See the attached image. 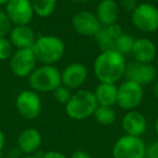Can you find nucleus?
I'll use <instances>...</instances> for the list:
<instances>
[{
	"label": "nucleus",
	"mask_w": 158,
	"mask_h": 158,
	"mask_svg": "<svg viewBox=\"0 0 158 158\" xmlns=\"http://www.w3.org/2000/svg\"><path fill=\"white\" fill-rule=\"evenodd\" d=\"M123 33V31L120 25L115 23V24L108 25V26H102V28L94 36V38L101 51L113 50L115 41Z\"/></svg>",
	"instance_id": "nucleus-18"
},
{
	"label": "nucleus",
	"mask_w": 158,
	"mask_h": 158,
	"mask_svg": "<svg viewBox=\"0 0 158 158\" xmlns=\"http://www.w3.org/2000/svg\"><path fill=\"white\" fill-rule=\"evenodd\" d=\"M39 158H67L63 153L61 152H57V151H49L47 153L42 154L41 157Z\"/></svg>",
	"instance_id": "nucleus-29"
},
{
	"label": "nucleus",
	"mask_w": 158,
	"mask_h": 158,
	"mask_svg": "<svg viewBox=\"0 0 158 158\" xmlns=\"http://www.w3.org/2000/svg\"><path fill=\"white\" fill-rule=\"evenodd\" d=\"M20 158H39V157L33 154V155H25V156H23V157H20Z\"/></svg>",
	"instance_id": "nucleus-34"
},
{
	"label": "nucleus",
	"mask_w": 158,
	"mask_h": 158,
	"mask_svg": "<svg viewBox=\"0 0 158 158\" xmlns=\"http://www.w3.org/2000/svg\"><path fill=\"white\" fill-rule=\"evenodd\" d=\"M144 158H158V141H155L146 146Z\"/></svg>",
	"instance_id": "nucleus-27"
},
{
	"label": "nucleus",
	"mask_w": 158,
	"mask_h": 158,
	"mask_svg": "<svg viewBox=\"0 0 158 158\" xmlns=\"http://www.w3.org/2000/svg\"><path fill=\"white\" fill-rule=\"evenodd\" d=\"M12 54H13V46L9 38H0V61L10 60Z\"/></svg>",
	"instance_id": "nucleus-25"
},
{
	"label": "nucleus",
	"mask_w": 158,
	"mask_h": 158,
	"mask_svg": "<svg viewBox=\"0 0 158 158\" xmlns=\"http://www.w3.org/2000/svg\"><path fill=\"white\" fill-rule=\"evenodd\" d=\"M0 158H3V157H0Z\"/></svg>",
	"instance_id": "nucleus-37"
},
{
	"label": "nucleus",
	"mask_w": 158,
	"mask_h": 158,
	"mask_svg": "<svg viewBox=\"0 0 158 158\" xmlns=\"http://www.w3.org/2000/svg\"><path fill=\"white\" fill-rule=\"evenodd\" d=\"M72 25L76 33L85 37H94L102 28L95 13L90 11H80L76 13L72 19Z\"/></svg>",
	"instance_id": "nucleus-11"
},
{
	"label": "nucleus",
	"mask_w": 158,
	"mask_h": 158,
	"mask_svg": "<svg viewBox=\"0 0 158 158\" xmlns=\"http://www.w3.org/2000/svg\"><path fill=\"white\" fill-rule=\"evenodd\" d=\"M121 126H123V131L126 132L127 135L141 138L146 131L147 123L146 118L142 113L133 110H129L123 116Z\"/></svg>",
	"instance_id": "nucleus-14"
},
{
	"label": "nucleus",
	"mask_w": 158,
	"mask_h": 158,
	"mask_svg": "<svg viewBox=\"0 0 158 158\" xmlns=\"http://www.w3.org/2000/svg\"><path fill=\"white\" fill-rule=\"evenodd\" d=\"M102 26H108L117 23L119 16V6L115 0H101L95 11Z\"/></svg>",
	"instance_id": "nucleus-19"
},
{
	"label": "nucleus",
	"mask_w": 158,
	"mask_h": 158,
	"mask_svg": "<svg viewBox=\"0 0 158 158\" xmlns=\"http://www.w3.org/2000/svg\"><path fill=\"white\" fill-rule=\"evenodd\" d=\"M73 1H75L77 3H88L90 2L91 0H73Z\"/></svg>",
	"instance_id": "nucleus-32"
},
{
	"label": "nucleus",
	"mask_w": 158,
	"mask_h": 158,
	"mask_svg": "<svg viewBox=\"0 0 158 158\" xmlns=\"http://www.w3.org/2000/svg\"><path fill=\"white\" fill-rule=\"evenodd\" d=\"M70 158H93V157L85 151H76L72 154Z\"/></svg>",
	"instance_id": "nucleus-30"
},
{
	"label": "nucleus",
	"mask_w": 158,
	"mask_h": 158,
	"mask_svg": "<svg viewBox=\"0 0 158 158\" xmlns=\"http://www.w3.org/2000/svg\"><path fill=\"white\" fill-rule=\"evenodd\" d=\"M28 84L36 92H53L62 85L61 72L54 65L42 64L28 76Z\"/></svg>",
	"instance_id": "nucleus-4"
},
{
	"label": "nucleus",
	"mask_w": 158,
	"mask_h": 158,
	"mask_svg": "<svg viewBox=\"0 0 158 158\" xmlns=\"http://www.w3.org/2000/svg\"><path fill=\"white\" fill-rule=\"evenodd\" d=\"M15 106L19 114L25 119H35L40 115L42 103L38 92L34 90H24L19 93L15 100Z\"/></svg>",
	"instance_id": "nucleus-8"
},
{
	"label": "nucleus",
	"mask_w": 158,
	"mask_h": 158,
	"mask_svg": "<svg viewBox=\"0 0 158 158\" xmlns=\"http://www.w3.org/2000/svg\"><path fill=\"white\" fill-rule=\"evenodd\" d=\"M144 97V90L141 85L127 79L117 91V104L120 108L126 110H133L142 103Z\"/></svg>",
	"instance_id": "nucleus-6"
},
{
	"label": "nucleus",
	"mask_w": 158,
	"mask_h": 158,
	"mask_svg": "<svg viewBox=\"0 0 158 158\" xmlns=\"http://www.w3.org/2000/svg\"><path fill=\"white\" fill-rule=\"evenodd\" d=\"M126 75L128 79L136 84L144 86L153 82L157 77V69L152 63H139L134 62L126 67Z\"/></svg>",
	"instance_id": "nucleus-12"
},
{
	"label": "nucleus",
	"mask_w": 158,
	"mask_h": 158,
	"mask_svg": "<svg viewBox=\"0 0 158 158\" xmlns=\"http://www.w3.org/2000/svg\"><path fill=\"white\" fill-rule=\"evenodd\" d=\"M33 51L38 62L44 65H54L65 54V44L56 36H40L36 38Z\"/></svg>",
	"instance_id": "nucleus-2"
},
{
	"label": "nucleus",
	"mask_w": 158,
	"mask_h": 158,
	"mask_svg": "<svg viewBox=\"0 0 158 158\" xmlns=\"http://www.w3.org/2000/svg\"><path fill=\"white\" fill-rule=\"evenodd\" d=\"M88 77V69L81 63H72L61 72L62 85L70 90L80 88Z\"/></svg>",
	"instance_id": "nucleus-13"
},
{
	"label": "nucleus",
	"mask_w": 158,
	"mask_h": 158,
	"mask_svg": "<svg viewBox=\"0 0 158 158\" xmlns=\"http://www.w3.org/2000/svg\"><path fill=\"white\" fill-rule=\"evenodd\" d=\"M154 93H155V95L158 98V81L155 84V87H154Z\"/></svg>",
	"instance_id": "nucleus-33"
},
{
	"label": "nucleus",
	"mask_w": 158,
	"mask_h": 158,
	"mask_svg": "<svg viewBox=\"0 0 158 158\" xmlns=\"http://www.w3.org/2000/svg\"><path fill=\"white\" fill-rule=\"evenodd\" d=\"M52 94L57 103L62 104V105H66L67 102L69 101V99L72 98V90L68 89L67 87L61 85L53 91Z\"/></svg>",
	"instance_id": "nucleus-24"
},
{
	"label": "nucleus",
	"mask_w": 158,
	"mask_h": 158,
	"mask_svg": "<svg viewBox=\"0 0 158 158\" xmlns=\"http://www.w3.org/2000/svg\"><path fill=\"white\" fill-rule=\"evenodd\" d=\"M9 40L18 49H31L36 41L35 31L29 25H15L10 31Z\"/></svg>",
	"instance_id": "nucleus-15"
},
{
	"label": "nucleus",
	"mask_w": 158,
	"mask_h": 158,
	"mask_svg": "<svg viewBox=\"0 0 158 158\" xmlns=\"http://www.w3.org/2000/svg\"><path fill=\"white\" fill-rule=\"evenodd\" d=\"M138 5L139 3L136 2V0H121L120 1V7L127 12H131V13Z\"/></svg>",
	"instance_id": "nucleus-28"
},
{
	"label": "nucleus",
	"mask_w": 158,
	"mask_h": 158,
	"mask_svg": "<svg viewBox=\"0 0 158 158\" xmlns=\"http://www.w3.org/2000/svg\"><path fill=\"white\" fill-rule=\"evenodd\" d=\"M134 41H135V38L133 36H131L130 34L123 33L115 41L114 50H116L123 55H127L131 53Z\"/></svg>",
	"instance_id": "nucleus-23"
},
{
	"label": "nucleus",
	"mask_w": 158,
	"mask_h": 158,
	"mask_svg": "<svg viewBox=\"0 0 158 158\" xmlns=\"http://www.w3.org/2000/svg\"><path fill=\"white\" fill-rule=\"evenodd\" d=\"M12 29V22L6 11L0 10V38L7 37Z\"/></svg>",
	"instance_id": "nucleus-26"
},
{
	"label": "nucleus",
	"mask_w": 158,
	"mask_h": 158,
	"mask_svg": "<svg viewBox=\"0 0 158 158\" xmlns=\"http://www.w3.org/2000/svg\"><path fill=\"white\" fill-rule=\"evenodd\" d=\"M127 63L125 55L116 50L102 51L93 64V70L100 82L116 84L125 75Z\"/></svg>",
	"instance_id": "nucleus-1"
},
{
	"label": "nucleus",
	"mask_w": 158,
	"mask_h": 158,
	"mask_svg": "<svg viewBox=\"0 0 158 158\" xmlns=\"http://www.w3.org/2000/svg\"><path fill=\"white\" fill-rule=\"evenodd\" d=\"M42 143V136L35 128L23 130L18 138V148L24 155H33L39 149Z\"/></svg>",
	"instance_id": "nucleus-16"
},
{
	"label": "nucleus",
	"mask_w": 158,
	"mask_h": 158,
	"mask_svg": "<svg viewBox=\"0 0 158 158\" xmlns=\"http://www.w3.org/2000/svg\"><path fill=\"white\" fill-rule=\"evenodd\" d=\"M5 11L14 25H29L34 18L31 0H9Z\"/></svg>",
	"instance_id": "nucleus-10"
},
{
	"label": "nucleus",
	"mask_w": 158,
	"mask_h": 158,
	"mask_svg": "<svg viewBox=\"0 0 158 158\" xmlns=\"http://www.w3.org/2000/svg\"><path fill=\"white\" fill-rule=\"evenodd\" d=\"M98 105L94 93L84 89L73 93L65 105V112L67 116L74 120H84L93 116Z\"/></svg>",
	"instance_id": "nucleus-3"
},
{
	"label": "nucleus",
	"mask_w": 158,
	"mask_h": 158,
	"mask_svg": "<svg viewBox=\"0 0 158 158\" xmlns=\"http://www.w3.org/2000/svg\"><path fill=\"white\" fill-rule=\"evenodd\" d=\"M131 54L135 60V62L152 63L157 54V48H156L155 44L148 38H138L134 41Z\"/></svg>",
	"instance_id": "nucleus-17"
},
{
	"label": "nucleus",
	"mask_w": 158,
	"mask_h": 158,
	"mask_svg": "<svg viewBox=\"0 0 158 158\" xmlns=\"http://www.w3.org/2000/svg\"><path fill=\"white\" fill-rule=\"evenodd\" d=\"M37 62L33 48L18 49L10 57V68L16 77L25 78L34 72Z\"/></svg>",
	"instance_id": "nucleus-9"
},
{
	"label": "nucleus",
	"mask_w": 158,
	"mask_h": 158,
	"mask_svg": "<svg viewBox=\"0 0 158 158\" xmlns=\"http://www.w3.org/2000/svg\"><path fill=\"white\" fill-rule=\"evenodd\" d=\"M132 24L139 31L153 33L158 29V8L152 3H139L131 13Z\"/></svg>",
	"instance_id": "nucleus-5"
},
{
	"label": "nucleus",
	"mask_w": 158,
	"mask_h": 158,
	"mask_svg": "<svg viewBox=\"0 0 158 158\" xmlns=\"http://www.w3.org/2000/svg\"><path fill=\"white\" fill-rule=\"evenodd\" d=\"M9 0H0V6H6Z\"/></svg>",
	"instance_id": "nucleus-36"
},
{
	"label": "nucleus",
	"mask_w": 158,
	"mask_h": 158,
	"mask_svg": "<svg viewBox=\"0 0 158 158\" xmlns=\"http://www.w3.org/2000/svg\"><path fill=\"white\" fill-rule=\"evenodd\" d=\"M33 6L34 14L39 18H48L56 8L57 0H31Z\"/></svg>",
	"instance_id": "nucleus-21"
},
{
	"label": "nucleus",
	"mask_w": 158,
	"mask_h": 158,
	"mask_svg": "<svg viewBox=\"0 0 158 158\" xmlns=\"http://www.w3.org/2000/svg\"><path fill=\"white\" fill-rule=\"evenodd\" d=\"M5 143H6V136H5V133L2 132V130L0 129V152L2 151L3 147H5Z\"/></svg>",
	"instance_id": "nucleus-31"
},
{
	"label": "nucleus",
	"mask_w": 158,
	"mask_h": 158,
	"mask_svg": "<svg viewBox=\"0 0 158 158\" xmlns=\"http://www.w3.org/2000/svg\"><path fill=\"white\" fill-rule=\"evenodd\" d=\"M155 130H156V133H157V135H158V117H157V119H156V123H155Z\"/></svg>",
	"instance_id": "nucleus-35"
},
{
	"label": "nucleus",
	"mask_w": 158,
	"mask_h": 158,
	"mask_svg": "<svg viewBox=\"0 0 158 158\" xmlns=\"http://www.w3.org/2000/svg\"><path fill=\"white\" fill-rule=\"evenodd\" d=\"M146 145L138 136L123 135L116 141L113 146L114 158H144Z\"/></svg>",
	"instance_id": "nucleus-7"
},
{
	"label": "nucleus",
	"mask_w": 158,
	"mask_h": 158,
	"mask_svg": "<svg viewBox=\"0 0 158 158\" xmlns=\"http://www.w3.org/2000/svg\"><path fill=\"white\" fill-rule=\"evenodd\" d=\"M95 120L103 126H110L115 123L117 118V115L113 106H104V105H98L94 114Z\"/></svg>",
	"instance_id": "nucleus-22"
},
{
	"label": "nucleus",
	"mask_w": 158,
	"mask_h": 158,
	"mask_svg": "<svg viewBox=\"0 0 158 158\" xmlns=\"http://www.w3.org/2000/svg\"><path fill=\"white\" fill-rule=\"evenodd\" d=\"M117 91L118 86H116V84L100 82L93 93L99 105L114 106L117 104Z\"/></svg>",
	"instance_id": "nucleus-20"
}]
</instances>
